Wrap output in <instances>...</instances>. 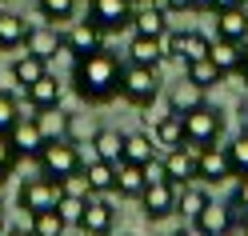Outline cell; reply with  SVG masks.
<instances>
[{
  "mask_svg": "<svg viewBox=\"0 0 248 236\" xmlns=\"http://www.w3.org/2000/svg\"><path fill=\"white\" fill-rule=\"evenodd\" d=\"M244 236H248V228H244Z\"/></svg>",
  "mask_w": 248,
  "mask_h": 236,
  "instance_id": "f907efd6",
  "label": "cell"
},
{
  "mask_svg": "<svg viewBox=\"0 0 248 236\" xmlns=\"http://www.w3.org/2000/svg\"><path fill=\"white\" fill-rule=\"evenodd\" d=\"M240 116H244V128H248V104H244V108H240Z\"/></svg>",
  "mask_w": 248,
  "mask_h": 236,
  "instance_id": "7dc6e473",
  "label": "cell"
},
{
  "mask_svg": "<svg viewBox=\"0 0 248 236\" xmlns=\"http://www.w3.org/2000/svg\"><path fill=\"white\" fill-rule=\"evenodd\" d=\"M8 140H12V148H16V156H40V148L48 144V140H44V132H40V120L36 116H20L16 120V128L8 132Z\"/></svg>",
  "mask_w": 248,
  "mask_h": 236,
  "instance_id": "9a60e30c",
  "label": "cell"
},
{
  "mask_svg": "<svg viewBox=\"0 0 248 236\" xmlns=\"http://www.w3.org/2000/svg\"><path fill=\"white\" fill-rule=\"evenodd\" d=\"M40 132L44 140H68V124H72V112H64V108H48V112H40Z\"/></svg>",
  "mask_w": 248,
  "mask_h": 236,
  "instance_id": "4dcf8cb0",
  "label": "cell"
},
{
  "mask_svg": "<svg viewBox=\"0 0 248 236\" xmlns=\"http://www.w3.org/2000/svg\"><path fill=\"white\" fill-rule=\"evenodd\" d=\"M36 164H40V176L68 180V176H76V172L84 168V156H80V144H76V140H48V144L40 148Z\"/></svg>",
  "mask_w": 248,
  "mask_h": 236,
  "instance_id": "7a4b0ae2",
  "label": "cell"
},
{
  "mask_svg": "<svg viewBox=\"0 0 248 236\" xmlns=\"http://www.w3.org/2000/svg\"><path fill=\"white\" fill-rule=\"evenodd\" d=\"M152 136H156L160 148H176V144H184V116H176V112L156 116V124H152Z\"/></svg>",
  "mask_w": 248,
  "mask_h": 236,
  "instance_id": "83f0119b",
  "label": "cell"
},
{
  "mask_svg": "<svg viewBox=\"0 0 248 236\" xmlns=\"http://www.w3.org/2000/svg\"><path fill=\"white\" fill-rule=\"evenodd\" d=\"M144 188H148V168L144 164H132V160H120L116 164V192L124 200H140Z\"/></svg>",
  "mask_w": 248,
  "mask_h": 236,
  "instance_id": "d6986e66",
  "label": "cell"
},
{
  "mask_svg": "<svg viewBox=\"0 0 248 236\" xmlns=\"http://www.w3.org/2000/svg\"><path fill=\"white\" fill-rule=\"evenodd\" d=\"M224 152L232 160V172H236V176H248V128H240L236 136H232L224 144Z\"/></svg>",
  "mask_w": 248,
  "mask_h": 236,
  "instance_id": "d6a6232c",
  "label": "cell"
},
{
  "mask_svg": "<svg viewBox=\"0 0 248 236\" xmlns=\"http://www.w3.org/2000/svg\"><path fill=\"white\" fill-rule=\"evenodd\" d=\"M176 236H208V232L200 228L196 220H188V224H180V228H176Z\"/></svg>",
  "mask_w": 248,
  "mask_h": 236,
  "instance_id": "60d3db41",
  "label": "cell"
},
{
  "mask_svg": "<svg viewBox=\"0 0 248 236\" xmlns=\"http://www.w3.org/2000/svg\"><path fill=\"white\" fill-rule=\"evenodd\" d=\"M24 112H20V96L16 92H8V88H0V132H12L16 128V120H20Z\"/></svg>",
  "mask_w": 248,
  "mask_h": 236,
  "instance_id": "836d02e7",
  "label": "cell"
},
{
  "mask_svg": "<svg viewBox=\"0 0 248 236\" xmlns=\"http://www.w3.org/2000/svg\"><path fill=\"white\" fill-rule=\"evenodd\" d=\"M24 224L32 228L36 236H64V232L72 228V224H68V220L60 216L56 208H44V212H28V220H24Z\"/></svg>",
  "mask_w": 248,
  "mask_h": 236,
  "instance_id": "f1b7e54d",
  "label": "cell"
},
{
  "mask_svg": "<svg viewBox=\"0 0 248 236\" xmlns=\"http://www.w3.org/2000/svg\"><path fill=\"white\" fill-rule=\"evenodd\" d=\"M156 4L172 16V12H196V0H156Z\"/></svg>",
  "mask_w": 248,
  "mask_h": 236,
  "instance_id": "ab89813d",
  "label": "cell"
},
{
  "mask_svg": "<svg viewBox=\"0 0 248 236\" xmlns=\"http://www.w3.org/2000/svg\"><path fill=\"white\" fill-rule=\"evenodd\" d=\"M212 52V36L208 32H188V36H184V64H188V60H204Z\"/></svg>",
  "mask_w": 248,
  "mask_h": 236,
  "instance_id": "8d00e7d4",
  "label": "cell"
},
{
  "mask_svg": "<svg viewBox=\"0 0 248 236\" xmlns=\"http://www.w3.org/2000/svg\"><path fill=\"white\" fill-rule=\"evenodd\" d=\"M120 96L128 100L132 108H152L160 96V76L156 68H144V64H128L124 60V72H120Z\"/></svg>",
  "mask_w": 248,
  "mask_h": 236,
  "instance_id": "277c9868",
  "label": "cell"
},
{
  "mask_svg": "<svg viewBox=\"0 0 248 236\" xmlns=\"http://www.w3.org/2000/svg\"><path fill=\"white\" fill-rule=\"evenodd\" d=\"M232 176H236V172H232V160H228L224 144H208V148H200L196 180H204V184H220V180H232Z\"/></svg>",
  "mask_w": 248,
  "mask_h": 236,
  "instance_id": "7c38bea8",
  "label": "cell"
},
{
  "mask_svg": "<svg viewBox=\"0 0 248 236\" xmlns=\"http://www.w3.org/2000/svg\"><path fill=\"white\" fill-rule=\"evenodd\" d=\"M112 228H116V208H112V200H108V196H88L84 216H80V224H76V232H84V236H112Z\"/></svg>",
  "mask_w": 248,
  "mask_h": 236,
  "instance_id": "9c48e42d",
  "label": "cell"
},
{
  "mask_svg": "<svg viewBox=\"0 0 248 236\" xmlns=\"http://www.w3.org/2000/svg\"><path fill=\"white\" fill-rule=\"evenodd\" d=\"M232 4H248V0H208V12H220V8H232Z\"/></svg>",
  "mask_w": 248,
  "mask_h": 236,
  "instance_id": "b9f144b4",
  "label": "cell"
},
{
  "mask_svg": "<svg viewBox=\"0 0 248 236\" xmlns=\"http://www.w3.org/2000/svg\"><path fill=\"white\" fill-rule=\"evenodd\" d=\"M228 204H232V216H236V224L248 228V176H236V188H232Z\"/></svg>",
  "mask_w": 248,
  "mask_h": 236,
  "instance_id": "d590c367",
  "label": "cell"
},
{
  "mask_svg": "<svg viewBox=\"0 0 248 236\" xmlns=\"http://www.w3.org/2000/svg\"><path fill=\"white\" fill-rule=\"evenodd\" d=\"M0 4H4V0H0Z\"/></svg>",
  "mask_w": 248,
  "mask_h": 236,
  "instance_id": "816d5d0a",
  "label": "cell"
},
{
  "mask_svg": "<svg viewBox=\"0 0 248 236\" xmlns=\"http://www.w3.org/2000/svg\"><path fill=\"white\" fill-rule=\"evenodd\" d=\"M184 36H188L184 28H168V32L160 36V40H164V56H168V60H180V56H184Z\"/></svg>",
  "mask_w": 248,
  "mask_h": 236,
  "instance_id": "f35d334b",
  "label": "cell"
},
{
  "mask_svg": "<svg viewBox=\"0 0 248 236\" xmlns=\"http://www.w3.org/2000/svg\"><path fill=\"white\" fill-rule=\"evenodd\" d=\"M236 76H240L244 88H248V44H244V56H240V72H236Z\"/></svg>",
  "mask_w": 248,
  "mask_h": 236,
  "instance_id": "7bdbcfd3",
  "label": "cell"
},
{
  "mask_svg": "<svg viewBox=\"0 0 248 236\" xmlns=\"http://www.w3.org/2000/svg\"><path fill=\"white\" fill-rule=\"evenodd\" d=\"M16 164H20V156H16V148H12V140L0 132V180H8L12 172H16Z\"/></svg>",
  "mask_w": 248,
  "mask_h": 236,
  "instance_id": "74e56055",
  "label": "cell"
},
{
  "mask_svg": "<svg viewBox=\"0 0 248 236\" xmlns=\"http://www.w3.org/2000/svg\"><path fill=\"white\" fill-rule=\"evenodd\" d=\"M84 180H88V192L92 196H112L116 192V164H108V160H88L84 164Z\"/></svg>",
  "mask_w": 248,
  "mask_h": 236,
  "instance_id": "ffe728a7",
  "label": "cell"
},
{
  "mask_svg": "<svg viewBox=\"0 0 248 236\" xmlns=\"http://www.w3.org/2000/svg\"><path fill=\"white\" fill-rule=\"evenodd\" d=\"M224 136V112L216 104H200L192 112H184V140H188L192 148H208V144H220Z\"/></svg>",
  "mask_w": 248,
  "mask_h": 236,
  "instance_id": "3957f363",
  "label": "cell"
},
{
  "mask_svg": "<svg viewBox=\"0 0 248 236\" xmlns=\"http://www.w3.org/2000/svg\"><path fill=\"white\" fill-rule=\"evenodd\" d=\"M120 56L108 48H96L88 56H72V92L84 104H112L120 96Z\"/></svg>",
  "mask_w": 248,
  "mask_h": 236,
  "instance_id": "6da1fadb",
  "label": "cell"
},
{
  "mask_svg": "<svg viewBox=\"0 0 248 236\" xmlns=\"http://www.w3.org/2000/svg\"><path fill=\"white\" fill-rule=\"evenodd\" d=\"M240 56H244V44H236V40H224V36H216L212 40V52H208V60L216 68H220L224 76H236L240 72Z\"/></svg>",
  "mask_w": 248,
  "mask_h": 236,
  "instance_id": "603a6c76",
  "label": "cell"
},
{
  "mask_svg": "<svg viewBox=\"0 0 248 236\" xmlns=\"http://www.w3.org/2000/svg\"><path fill=\"white\" fill-rule=\"evenodd\" d=\"M0 204H4V180H0Z\"/></svg>",
  "mask_w": 248,
  "mask_h": 236,
  "instance_id": "c3c4849f",
  "label": "cell"
},
{
  "mask_svg": "<svg viewBox=\"0 0 248 236\" xmlns=\"http://www.w3.org/2000/svg\"><path fill=\"white\" fill-rule=\"evenodd\" d=\"M76 4L80 0H36V12L48 24H68V20H76Z\"/></svg>",
  "mask_w": 248,
  "mask_h": 236,
  "instance_id": "1f68e13d",
  "label": "cell"
},
{
  "mask_svg": "<svg viewBox=\"0 0 248 236\" xmlns=\"http://www.w3.org/2000/svg\"><path fill=\"white\" fill-rule=\"evenodd\" d=\"M212 16H216V36L236 40V44H248V4L220 8V12H212Z\"/></svg>",
  "mask_w": 248,
  "mask_h": 236,
  "instance_id": "e0dca14e",
  "label": "cell"
},
{
  "mask_svg": "<svg viewBox=\"0 0 248 236\" xmlns=\"http://www.w3.org/2000/svg\"><path fill=\"white\" fill-rule=\"evenodd\" d=\"M212 196H208V188H204V180H188V184H180L176 188V216H184V220H192L200 208H204Z\"/></svg>",
  "mask_w": 248,
  "mask_h": 236,
  "instance_id": "7402d4cb",
  "label": "cell"
},
{
  "mask_svg": "<svg viewBox=\"0 0 248 236\" xmlns=\"http://www.w3.org/2000/svg\"><path fill=\"white\" fill-rule=\"evenodd\" d=\"M124 60H128V64H144V68H160L164 60H168V56H164V40H160V36H136V32H132Z\"/></svg>",
  "mask_w": 248,
  "mask_h": 236,
  "instance_id": "2e32d148",
  "label": "cell"
},
{
  "mask_svg": "<svg viewBox=\"0 0 248 236\" xmlns=\"http://www.w3.org/2000/svg\"><path fill=\"white\" fill-rule=\"evenodd\" d=\"M80 236H84V232H80Z\"/></svg>",
  "mask_w": 248,
  "mask_h": 236,
  "instance_id": "f5cc1de1",
  "label": "cell"
},
{
  "mask_svg": "<svg viewBox=\"0 0 248 236\" xmlns=\"http://www.w3.org/2000/svg\"><path fill=\"white\" fill-rule=\"evenodd\" d=\"M84 204H88V196H76V192H60V200H56V212L68 220V224L76 228L80 224V216H84Z\"/></svg>",
  "mask_w": 248,
  "mask_h": 236,
  "instance_id": "e575fe53",
  "label": "cell"
},
{
  "mask_svg": "<svg viewBox=\"0 0 248 236\" xmlns=\"http://www.w3.org/2000/svg\"><path fill=\"white\" fill-rule=\"evenodd\" d=\"M8 236H36V232H32V228L24 224V228H8Z\"/></svg>",
  "mask_w": 248,
  "mask_h": 236,
  "instance_id": "f6af8a7d",
  "label": "cell"
},
{
  "mask_svg": "<svg viewBox=\"0 0 248 236\" xmlns=\"http://www.w3.org/2000/svg\"><path fill=\"white\" fill-rule=\"evenodd\" d=\"M0 236H8V220H4V212H0Z\"/></svg>",
  "mask_w": 248,
  "mask_h": 236,
  "instance_id": "bcb514c9",
  "label": "cell"
},
{
  "mask_svg": "<svg viewBox=\"0 0 248 236\" xmlns=\"http://www.w3.org/2000/svg\"><path fill=\"white\" fill-rule=\"evenodd\" d=\"M88 140H92V152H96L100 160H108V164H120L124 160V132L120 128H108V124H104V128H96Z\"/></svg>",
  "mask_w": 248,
  "mask_h": 236,
  "instance_id": "44dd1931",
  "label": "cell"
},
{
  "mask_svg": "<svg viewBox=\"0 0 248 236\" xmlns=\"http://www.w3.org/2000/svg\"><path fill=\"white\" fill-rule=\"evenodd\" d=\"M196 160H200V148H192L188 140H184V144H176V148H164V156H160L164 180H172L176 188L188 184V180H196Z\"/></svg>",
  "mask_w": 248,
  "mask_h": 236,
  "instance_id": "52a82bcc",
  "label": "cell"
},
{
  "mask_svg": "<svg viewBox=\"0 0 248 236\" xmlns=\"http://www.w3.org/2000/svg\"><path fill=\"white\" fill-rule=\"evenodd\" d=\"M24 36H28L24 16H20V12H4V8H0V52L24 48Z\"/></svg>",
  "mask_w": 248,
  "mask_h": 236,
  "instance_id": "484cf974",
  "label": "cell"
},
{
  "mask_svg": "<svg viewBox=\"0 0 248 236\" xmlns=\"http://www.w3.org/2000/svg\"><path fill=\"white\" fill-rule=\"evenodd\" d=\"M60 192H64V188H60V180L32 176V180H24V184H20L16 204H20V212H44V208H56Z\"/></svg>",
  "mask_w": 248,
  "mask_h": 236,
  "instance_id": "8992f818",
  "label": "cell"
},
{
  "mask_svg": "<svg viewBox=\"0 0 248 236\" xmlns=\"http://www.w3.org/2000/svg\"><path fill=\"white\" fill-rule=\"evenodd\" d=\"M24 52H36L40 60H56L64 52V32H60V24H28Z\"/></svg>",
  "mask_w": 248,
  "mask_h": 236,
  "instance_id": "8fae6325",
  "label": "cell"
},
{
  "mask_svg": "<svg viewBox=\"0 0 248 236\" xmlns=\"http://www.w3.org/2000/svg\"><path fill=\"white\" fill-rule=\"evenodd\" d=\"M12 80H16L20 88H28L32 80H40L44 72H48V60H40L36 52H20V56H12Z\"/></svg>",
  "mask_w": 248,
  "mask_h": 236,
  "instance_id": "4316f807",
  "label": "cell"
},
{
  "mask_svg": "<svg viewBox=\"0 0 248 236\" xmlns=\"http://www.w3.org/2000/svg\"><path fill=\"white\" fill-rule=\"evenodd\" d=\"M208 100V92L200 88V84H192L188 76H180L176 84H168V112H176V116H184V112H192V108H200Z\"/></svg>",
  "mask_w": 248,
  "mask_h": 236,
  "instance_id": "ac0fdd59",
  "label": "cell"
},
{
  "mask_svg": "<svg viewBox=\"0 0 248 236\" xmlns=\"http://www.w3.org/2000/svg\"><path fill=\"white\" fill-rule=\"evenodd\" d=\"M156 136L152 132H124V160L132 164H152L156 160Z\"/></svg>",
  "mask_w": 248,
  "mask_h": 236,
  "instance_id": "d4e9b609",
  "label": "cell"
},
{
  "mask_svg": "<svg viewBox=\"0 0 248 236\" xmlns=\"http://www.w3.org/2000/svg\"><path fill=\"white\" fill-rule=\"evenodd\" d=\"M140 212H144L148 224H152V220H168V216H176V184H172V180H164V176L148 180V188L140 192Z\"/></svg>",
  "mask_w": 248,
  "mask_h": 236,
  "instance_id": "5b68a950",
  "label": "cell"
},
{
  "mask_svg": "<svg viewBox=\"0 0 248 236\" xmlns=\"http://www.w3.org/2000/svg\"><path fill=\"white\" fill-rule=\"evenodd\" d=\"M184 76H188L192 84H200L204 92H208V88H216V84L224 80V72L216 68V64H212L208 56H204V60H188V64H184Z\"/></svg>",
  "mask_w": 248,
  "mask_h": 236,
  "instance_id": "f546056e",
  "label": "cell"
},
{
  "mask_svg": "<svg viewBox=\"0 0 248 236\" xmlns=\"http://www.w3.org/2000/svg\"><path fill=\"white\" fill-rule=\"evenodd\" d=\"M192 220H196V224L204 228L208 236H216V232H224V228L236 224V216H232V204H216V200H208V204H204V208H200Z\"/></svg>",
  "mask_w": 248,
  "mask_h": 236,
  "instance_id": "cb8c5ba5",
  "label": "cell"
},
{
  "mask_svg": "<svg viewBox=\"0 0 248 236\" xmlns=\"http://www.w3.org/2000/svg\"><path fill=\"white\" fill-rule=\"evenodd\" d=\"M216 236H244V228H240V224H232V228H224V232H216Z\"/></svg>",
  "mask_w": 248,
  "mask_h": 236,
  "instance_id": "ee69618b",
  "label": "cell"
},
{
  "mask_svg": "<svg viewBox=\"0 0 248 236\" xmlns=\"http://www.w3.org/2000/svg\"><path fill=\"white\" fill-rule=\"evenodd\" d=\"M104 40H108V32H104V28L92 20V16H84V20H68L64 52H72V56H88V52L104 48Z\"/></svg>",
  "mask_w": 248,
  "mask_h": 236,
  "instance_id": "ba28073f",
  "label": "cell"
},
{
  "mask_svg": "<svg viewBox=\"0 0 248 236\" xmlns=\"http://www.w3.org/2000/svg\"><path fill=\"white\" fill-rule=\"evenodd\" d=\"M60 96H64V84H60L56 72H44L40 80H32L24 88V100L32 112H48V108H60Z\"/></svg>",
  "mask_w": 248,
  "mask_h": 236,
  "instance_id": "5bb4252c",
  "label": "cell"
},
{
  "mask_svg": "<svg viewBox=\"0 0 248 236\" xmlns=\"http://www.w3.org/2000/svg\"><path fill=\"white\" fill-rule=\"evenodd\" d=\"M156 236H176V232H156Z\"/></svg>",
  "mask_w": 248,
  "mask_h": 236,
  "instance_id": "681fc988",
  "label": "cell"
},
{
  "mask_svg": "<svg viewBox=\"0 0 248 236\" xmlns=\"http://www.w3.org/2000/svg\"><path fill=\"white\" fill-rule=\"evenodd\" d=\"M128 28H132L136 36H164L172 24H168V12L156 4V0H140V4L132 8V20H128Z\"/></svg>",
  "mask_w": 248,
  "mask_h": 236,
  "instance_id": "4fadbf2b",
  "label": "cell"
},
{
  "mask_svg": "<svg viewBox=\"0 0 248 236\" xmlns=\"http://www.w3.org/2000/svg\"><path fill=\"white\" fill-rule=\"evenodd\" d=\"M132 8H136V0H88V16L96 20L104 32H120V28H128Z\"/></svg>",
  "mask_w": 248,
  "mask_h": 236,
  "instance_id": "30bf717a",
  "label": "cell"
}]
</instances>
